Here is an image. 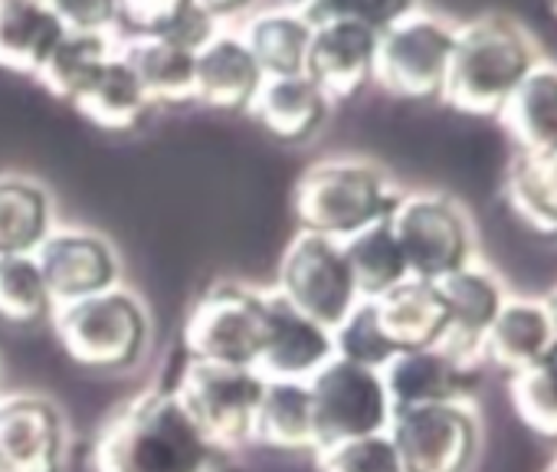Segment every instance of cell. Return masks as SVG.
<instances>
[{
  "label": "cell",
  "instance_id": "obj_35",
  "mask_svg": "<svg viewBox=\"0 0 557 472\" xmlns=\"http://www.w3.org/2000/svg\"><path fill=\"white\" fill-rule=\"evenodd\" d=\"M332 338H335V358H345L371 371H384L397 358V351L391 348V341L377 325L371 302H358V309L332 332Z\"/></svg>",
  "mask_w": 557,
  "mask_h": 472
},
{
  "label": "cell",
  "instance_id": "obj_38",
  "mask_svg": "<svg viewBox=\"0 0 557 472\" xmlns=\"http://www.w3.org/2000/svg\"><path fill=\"white\" fill-rule=\"evenodd\" d=\"M544 312H547V322H550V332H554V341H557V289L547 293V299L541 302Z\"/></svg>",
  "mask_w": 557,
  "mask_h": 472
},
{
  "label": "cell",
  "instance_id": "obj_37",
  "mask_svg": "<svg viewBox=\"0 0 557 472\" xmlns=\"http://www.w3.org/2000/svg\"><path fill=\"white\" fill-rule=\"evenodd\" d=\"M57 11L70 30H96V34L115 30V4H57Z\"/></svg>",
  "mask_w": 557,
  "mask_h": 472
},
{
  "label": "cell",
  "instance_id": "obj_18",
  "mask_svg": "<svg viewBox=\"0 0 557 472\" xmlns=\"http://www.w3.org/2000/svg\"><path fill=\"white\" fill-rule=\"evenodd\" d=\"M446 312H449V332L446 341L440 348H446L449 355H456L459 361L472 364L479 358V345L488 332V325L495 322V315L502 312L505 289L498 283L495 273L479 270V266H462L453 276L436 283Z\"/></svg>",
  "mask_w": 557,
  "mask_h": 472
},
{
  "label": "cell",
  "instance_id": "obj_3",
  "mask_svg": "<svg viewBox=\"0 0 557 472\" xmlns=\"http://www.w3.org/2000/svg\"><path fill=\"white\" fill-rule=\"evenodd\" d=\"M400 200V187L377 164L329 158L299 177L293 210L302 233H319L345 244L355 233L391 220Z\"/></svg>",
  "mask_w": 557,
  "mask_h": 472
},
{
  "label": "cell",
  "instance_id": "obj_6",
  "mask_svg": "<svg viewBox=\"0 0 557 472\" xmlns=\"http://www.w3.org/2000/svg\"><path fill=\"white\" fill-rule=\"evenodd\" d=\"M456 27L410 8L377 37L374 83L407 102H436L446 89Z\"/></svg>",
  "mask_w": 557,
  "mask_h": 472
},
{
  "label": "cell",
  "instance_id": "obj_22",
  "mask_svg": "<svg viewBox=\"0 0 557 472\" xmlns=\"http://www.w3.org/2000/svg\"><path fill=\"white\" fill-rule=\"evenodd\" d=\"M63 34L66 24L57 4L0 0V66L4 70L40 76Z\"/></svg>",
  "mask_w": 557,
  "mask_h": 472
},
{
  "label": "cell",
  "instance_id": "obj_28",
  "mask_svg": "<svg viewBox=\"0 0 557 472\" xmlns=\"http://www.w3.org/2000/svg\"><path fill=\"white\" fill-rule=\"evenodd\" d=\"M76 112L106 132H132L151 109L138 76L125 63L122 50L99 70V76L73 99Z\"/></svg>",
  "mask_w": 557,
  "mask_h": 472
},
{
  "label": "cell",
  "instance_id": "obj_27",
  "mask_svg": "<svg viewBox=\"0 0 557 472\" xmlns=\"http://www.w3.org/2000/svg\"><path fill=\"white\" fill-rule=\"evenodd\" d=\"M256 57L265 79L306 76V57L312 44V24L299 11H265L256 14L239 34Z\"/></svg>",
  "mask_w": 557,
  "mask_h": 472
},
{
  "label": "cell",
  "instance_id": "obj_19",
  "mask_svg": "<svg viewBox=\"0 0 557 472\" xmlns=\"http://www.w3.org/2000/svg\"><path fill=\"white\" fill-rule=\"evenodd\" d=\"M377 325L397 355L440 348L449 332V312L436 283L404 280L391 293L371 302Z\"/></svg>",
  "mask_w": 557,
  "mask_h": 472
},
{
  "label": "cell",
  "instance_id": "obj_2",
  "mask_svg": "<svg viewBox=\"0 0 557 472\" xmlns=\"http://www.w3.org/2000/svg\"><path fill=\"white\" fill-rule=\"evenodd\" d=\"M537 66V47L505 14H488L456 27L443 99L462 115L498 119L518 83Z\"/></svg>",
  "mask_w": 557,
  "mask_h": 472
},
{
  "label": "cell",
  "instance_id": "obj_10",
  "mask_svg": "<svg viewBox=\"0 0 557 472\" xmlns=\"http://www.w3.org/2000/svg\"><path fill=\"white\" fill-rule=\"evenodd\" d=\"M275 293L329 332H335L361 302L342 244L319 233H299L286 247Z\"/></svg>",
  "mask_w": 557,
  "mask_h": 472
},
{
  "label": "cell",
  "instance_id": "obj_16",
  "mask_svg": "<svg viewBox=\"0 0 557 472\" xmlns=\"http://www.w3.org/2000/svg\"><path fill=\"white\" fill-rule=\"evenodd\" d=\"M381 377L394 413L433 403H466L475 387V368L459 361L446 348L397 355L381 371Z\"/></svg>",
  "mask_w": 557,
  "mask_h": 472
},
{
  "label": "cell",
  "instance_id": "obj_25",
  "mask_svg": "<svg viewBox=\"0 0 557 472\" xmlns=\"http://www.w3.org/2000/svg\"><path fill=\"white\" fill-rule=\"evenodd\" d=\"M508 210L537 236H557V148L518 151L505 174Z\"/></svg>",
  "mask_w": 557,
  "mask_h": 472
},
{
  "label": "cell",
  "instance_id": "obj_36",
  "mask_svg": "<svg viewBox=\"0 0 557 472\" xmlns=\"http://www.w3.org/2000/svg\"><path fill=\"white\" fill-rule=\"evenodd\" d=\"M319 465L322 472H404L400 456L387 433L319 449Z\"/></svg>",
  "mask_w": 557,
  "mask_h": 472
},
{
  "label": "cell",
  "instance_id": "obj_17",
  "mask_svg": "<svg viewBox=\"0 0 557 472\" xmlns=\"http://www.w3.org/2000/svg\"><path fill=\"white\" fill-rule=\"evenodd\" d=\"M265 76L239 34L220 30L194 66V102L216 112H249Z\"/></svg>",
  "mask_w": 557,
  "mask_h": 472
},
{
  "label": "cell",
  "instance_id": "obj_30",
  "mask_svg": "<svg viewBox=\"0 0 557 472\" xmlns=\"http://www.w3.org/2000/svg\"><path fill=\"white\" fill-rule=\"evenodd\" d=\"M125 63L138 76L145 96L164 105H184L194 102V66L197 53L181 50L164 40H135L122 47Z\"/></svg>",
  "mask_w": 557,
  "mask_h": 472
},
{
  "label": "cell",
  "instance_id": "obj_14",
  "mask_svg": "<svg viewBox=\"0 0 557 472\" xmlns=\"http://www.w3.org/2000/svg\"><path fill=\"white\" fill-rule=\"evenodd\" d=\"M66 423L40 394L0 397V472H60Z\"/></svg>",
  "mask_w": 557,
  "mask_h": 472
},
{
  "label": "cell",
  "instance_id": "obj_11",
  "mask_svg": "<svg viewBox=\"0 0 557 472\" xmlns=\"http://www.w3.org/2000/svg\"><path fill=\"white\" fill-rule=\"evenodd\" d=\"M306 384L312 397L315 452L348 439L387 433L394 410L381 371L351 364L345 358H332Z\"/></svg>",
  "mask_w": 557,
  "mask_h": 472
},
{
  "label": "cell",
  "instance_id": "obj_9",
  "mask_svg": "<svg viewBox=\"0 0 557 472\" xmlns=\"http://www.w3.org/2000/svg\"><path fill=\"white\" fill-rule=\"evenodd\" d=\"M262 387L265 377L259 371L190 361L174 394L203 439L213 449L226 452L252 439Z\"/></svg>",
  "mask_w": 557,
  "mask_h": 472
},
{
  "label": "cell",
  "instance_id": "obj_5",
  "mask_svg": "<svg viewBox=\"0 0 557 472\" xmlns=\"http://www.w3.org/2000/svg\"><path fill=\"white\" fill-rule=\"evenodd\" d=\"M53 328L66 355L96 371H125L138 364L151 335L141 299L119 286L83 302L57 306Z\"/></svg>",
  "mask_w": 557,
  "mask_h": 472
},
{
  "label": "cell",
  "instance_id": "obj_34",
  "mask_svg": "<svg viewBox=\"0 0 557 472\" xmlns=\"http://www.w3.org/2000/svg\"><path fill=\"white\" fill-rule=\"evenodd\" d=\"M511 407L518 420L541 439L557 443V374H550L544 364L518 374L508 381Z\"/></svg>",
  "mask_w": 557,
  "mask_h": 472
},
{
  "label": "cell",
  "instance_id": "obj_26",
  "mask_svg": "<svg viewBox=\"0 0 557 472\" xmlns=\"http://www.w3.org/2000/svg\"><path fill=\"white\" fill-rule=\"evenodd\" d=\"M252 443L286 452H315V420L309 384L302 381H265L252 423Z\"/></svg>",
  "mask_w": 557,
  "mask_h": 472
},
{
  "label": "cell",
  "instance_id": "obj_24",
  "mask_svg": "<svg viewBox=\"0 0 557 472\" xmlns=\"http://www.w3.org/2000/svg\"><path fill=\"white\" fill-rule=\"evenodd\" d=\"M518 151L557 148V70L537 63L498 112Z\"/></svg>",
  "mask_w": 557,
  "mask_h": 472
},
{
  "label": "cell",
  "instance_id": "obj_1",
  "mask_svg": "<svg viewBox=\"0 0 557 472\" xmlns=\"http://www.w3.org/2000/svg\"><path fill=\"white\" fill-rule=\"evenodd\" d=\"M220 456L174 390H141L125 400L96 443L99 472H216Z\"/></svg>",
  "mask_w": 557,
  "mask_h": 472
},
{
  "label": "cell",
  "instance_id": "obj_32",
  "mask_svg": "<svg viewBox=\"0 0 557 472\" xmlns=\"http://www.w3.org/2000/svg\"><path fill=\"white\" fill-rule=\"evenodd\" d=\"M115 53H119V47H115L112 34L70 30V27H66L63 40L57 44V50L50 53V60H47V66L40 70L37 79H40L53 96L73 102V99L99 76V70H102Z\"/></svg>",
  "mask_w": 557,
  "mask_h": 472
},
{
  "label": "cell",
  "instance_id": "obj_4",
  "mask_svg": "<svg viewBox=\"0 0 557 472\" xmlns=\"http://www.w3.org/2000/svg\"><path fill=\"white\" fill-rule=\"evenodd\" d=\"M410 8H355V4H312L302 8L312 24L306 76L329 96V102L355 99L374 83L377 37Z\"/></svg>",
  "mask_w": 557,
  "mask_h": 472
},
{
  "label": "cell",
  "instance_id": "obj_41",
  "mask_svg": "<svg viewBox=\"0 0 557 472\" xmlns=\"http://www.w3.org/2000/svg\"><path fill=\"white\" fill-rule=\"evenodd\" d=\"M554 17H557V8H554Z\"/></svg>",
  "mask_w": 557,
  "mask_h": 472
},
{
  "label": "cell",
  "instance_id": "obj_7",
  "mask_svg": "<svg viewBox=\"0 0 557 472\" xmlns=\"http://www.w3.org/2000/svg\"><path fill=\"white\" fill-rule=\"evenodd\" d=\"M265 293L236 283L210 286L184 325L190 361L256 371L265 345Z\"/></svg>",
  "mask_w": 557,
  "mask_h": 472
},
{
  "label": "cell",
  "instance_id": "obj_39",
  "mask_svg": "<svg viewBox=\"0 0 557 472\" xmlns=\"http://www.w3.org/2000/svg\"><path fill=\"white\" fill-rule=\"evenodd\" d=\"M547 368H550V371L557 374V345H554V351L547 355Z\"/></svg>",
  "mask_w": 557,
  "mask_h": 472
},
{
  "label": "cell",
  "instance_id": "obj_23",
  "mask_svg": "<svg viewBox=\"0 0 557 472\" xmlns=\"http://www.w3.org/2000/svg\"><path fill=\"white\" fill-rule=\"evenodd\" d=\"M115 30L128 44L164 40L197 53L220 34V17L207 4H115Z\"/></svg>",
  "mask_w": 557,
  "mask_h": 472
},
{
  "label": "cell",
  "instance_id": "obj_15",
  "mask_svg": "<svg viewBox=\"0 0 557 472\" xmlns=\"http://www.w3.org/2000/svg\"><path fill=\"white\" fill-rule=\"evenodd\" d=\"M265 345L256 371L265 381H312L332 358L335 338L319 322L296 312L278 293H265Z\"/></svg>",
  "mask_w": 557,
  "mask_h": 472
},
{
  "label": "cell",
  "instance_id": "obj_20",
  "mask_svg": "<svg viewBox=\"0 0 557 472\" xmlns=\"http://www.w3.org/2000/svg\"><path fill=\"white\" fill-rule=\"evenodd\" d=\"M550 345H554V332H550L544 306L531 299H515V302H505L495 322L488 325L479 345V358L488 361L495 371L508 374L511 381L537 368L547 358Z\"/></svg>",
  "mask_w": 557,
  "mask_h": 472
},
{
  "label": "cell",
  "instance_id": "obj_21",
  "mask_svg": "<svg viewBox=\"0 0 557 472\" xmlns=\"http://www.w3.org/2000/svg\"><path fill=\"white\" fill-rule=\"evenodd\" d=\"M249 112L275 141L302 145L325 125L332 102L309 76H283L262 83Z\"/></svg>",
  "mask_w": 557,
  "mask_h": 472
},
{
  "label": "cell",
  "instance_id": "obj_31",
  "mask_svg": "<svg viewBox=\"0 0 557 472\" xmlns=\"http://www.w3.org/2000/svg\"><path fill=\"white\" fill-rule=\"evenodd\" d=\"M342 250L351 266L361 302H374L384 293H391L394 286H400L404 280H410L404 253L397 247V236L391 229V220L355 233L351 240L342 244Z\"/></svg>",
  "mask_w": 557,
  "mask_h": 472
},
{
  "label": "cell",
  "instance_id": "obj_29",
  "mask_svg": "<svg viewBox=\"0 0 557 472\" xmlns=\"http://www.w3.org/2000/svg\"><path fill=\"white\" fill-rule=\"evenodd\" d=\"M50 229V194L21 174L0 177V257H30Z\"/></svg>",
  "mask_w": 557,
  "mask_h": 472
},
{
  "label": "cell",
  "instance_id": "obj_13",
  "mask_svg": "<svg viewBox=\"0 0 557 472\" xmlns=\"http://www.w3.org/2000/svg\"><path fill=\"white\" fill-rule=\"evenodd\" d=\"M53 306H70L115 289L119 257L89 229H50L47 240L34 250Z\"/></svg>",
  "mask_w": 557,
  "mask_h": 472
},
{
  "label": "cell",
  "instance_id": "obj_40",
  "mask_svg": "<svg viewBox=\"0 0 557 472\" xmlns=\"http://www.w3.org/2000/svg\"><path fill=\"white\" fill-rule=\"evenodd\" d=\"M547 472H557V462H554V465H550V469H547Z\"/></svg>",
  "mask_w": 557,
  "mask_h": 472
},
{
  "label": "cell",
  "instance_id": "obj_12",
  "mask_svg": "<svg viewBox=\"0 0 557 472\" xmlns=\"http://www.w3.org/2000/svg\"><path fill=\"white\" fill-rule=\"evenodd\" d=\"M387 436L404 472H469L479 452L482 426L466 403H433L397 410Z\"/></svg>",
  "mask_w": 557,
  "mask_h": 472
},
{
  "label": "cell",
  "instance_id": "obj_33",
  "mask_svg": "<svg viewBox=\"0 0 557 472\" xmlns=\"http://www.w3.org/2000/svg\"><path fill=\"white\" fill-rule=\"evenodd\" d=\"M53 299L44 273L30 257H0V319L8 325L34 328L53 319Z\"/></svg>",
  "mask_w": 557,
  "mask_h": 472
},
{
  "label": "cell",
  "instance_id": "obj_8",
  "mask_svg": "<svg viewBox=\"0 0 557 472\" xmlns=\"http://www.w3.org/2000/svg\"><path fill=\"white\" fill-rule=\"evenodd\" d=\"M391 229L410 280L440 283L472 260V226L466 210L446 194H413L391 213Z\"/></svg>",
  "mask_w": 557,
  "mask_h": 472
}]
</instances>
